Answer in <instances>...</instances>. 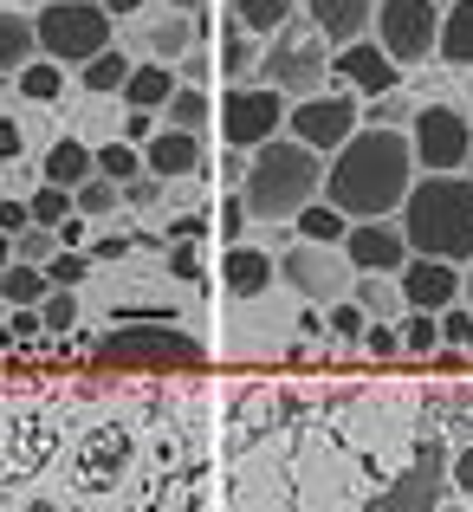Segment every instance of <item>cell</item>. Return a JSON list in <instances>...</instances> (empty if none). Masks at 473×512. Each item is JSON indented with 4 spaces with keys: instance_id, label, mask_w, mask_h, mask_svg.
Listing matches in <instances>:
<instances>
[{
    "instance_id": "34",
    "label": "cell",
    "mask_w": 473,
    "mask_h": 512,
    "mask_svg": "<svg viewBox=\"0 0 473 512\" xmlns=\"http://www.w3.org/2000/svg\"><path fill=\"white\" fill-rule=\"evenodd\" d=\"M143 169H150L143 163V143H130V137H117V143L98 150V175H111V182H137Z\"/></svg>"
},
{
    "instance_id": "52",
    "label": "cell",
    "mask_w": 473,
    "mask_h": 512,
    "mask_svg": "<svg viewBox=\"0 0 473 512\" xmlns=\"http://www.w3.org/2000/svg\"><path fill=\"white\" fill-rule=\"evenodd\" d=\"M78 240H85V214H72V221L59 227V247H78Z\"/></svg>"
},
{
    "instance_id": "25",
    "label": "cell",
    "mask_w": 473,
    "mask_h": 512,
    "mask_svg": "<svg viewBox=\"0 0 473 512\" xmlns=\"http://www.w3.org/2000/svg\"><path fill=\"white\" fill-rule=\"evenodd\" d=\"M299 13H305L299 0H234V26H247V33H260V39L286 33Z\"/></svg>"
},
{
    "instance_id": "30",
    "label": "cell",
    "mask_w": 473,
    "mask_h": 512,
    "mask_svg": "<svg viewBox=\"0 0 473 512\" xmlns=\"http://www.w3.org/2000/svg\"><path fill=\"white\" fill-rule=\"evenodd\" d=\"M13 85H20V98H33V104H52V98L65 91V65L39 52L33 65H20V78H13Z\"/></svg>"
},
{
    "instance_id": "36",
    "label": "cell",
    "mask_w": 473,
    "mask_h": 512,
    "mask_svg": "<svg viewBox=\"0 0 473 512\" xmlns=\"http://www.w3.org/2000/svg\"><path fill=\"white\" fill-rule=\"evenodd\" d=\"M363 124H383V130H409L415 124V104L402 98V91H383V98L363 104Z\"/></svg>"
},
{
    "instance_id": "51",
    "label": "cell",
    "mask_w": 473,
    "mask_h": 512,
    "mask_svg": "<svg viewBox=\"0 0 473 512\" xmlns=\"http://www.w3.org/2000/svg\"><path fill=\"white\" fill-rule=\"evenodd\" d=\"M104 7H111V13H117V20H137V13H150V7H156V0H104Z\"/></svg>"
},
{
    "instance_id": "19",
    "label": "cell",
    "mask_w": 473,
    "mask_h": 512,
    "mask_svg": "<svg viewBox=\"0 0 473 512\" xmlns=\"http://www.w3.org/2000/svg\"><path fill=\"white\" fill-rule=\"evenodd\" d=\"M435 59L448 65V72H473V0H448V7H441Z\"/></svg>"
},
{
    "instance_id": "8",
    "label": "cell",
    "mask_w": 473,
    "mask_h": 512,
    "mask_svg": "<svg viewBox=\"0 0 473 512\" xmlns=\"http://www.w3.org/2000/svg\"><path fill=\"white\" fill-rule=\"evenodd\" d=\"M286 130H292L299 143H312L318 156H337V150H344V143L363 130V98H357V91H337V85L312 91V98H292Z\"/></svg>"
},
{
    "instance_id": "11",
    "label": "cell",
    "mask_w": 473,
    "mask_h": 512,
    "mask_svg": "<svg viewBox=\"0 0 473 512\" xmlns=\"http://www.w3.org/2000/svg\"><path fill=\"white\" fill-rule=\"evenodd\" d=\"M104 363H124V370H175V363H201V344L175 338L162 325H130L104 338Z\"/></svg>"
},
{
    "instance_id": "42",
    "label": "cell",
    "mask_w": 473,
    "mask_h": 512,
    "mask_svg": "<svg viewBox=\"0 0 473 512\" xmlns=\"http://www.w3.org/2000/svg\"><path fill=\"white\" fill-rule=\"evenodd\" d=\"M182 85H208L214 72H221V52H208V46H195V52H182Z\"/></svg>"
},
{
    "instance_id": "56",
    "label": "cell",
    "mask_w": 473,
    "mask_h": 512,
    "mask_svg": "<svg viewBox=\"0 0 473 512\" xmlns=\"http://www.w3.org/2000/svg\"><path fill=\"white\" fill-rule=\"evenodd\" d=\"M7 85H13V78H7V72H0V91H7Z\"/></svg>"
},
{
    "instance_id": "33",
    "label": "cell",
    "mask_w": 473,
    "mask_h": 512,
    "mask_svg": "<svg viewBox=\"0 0 473 512\" xmlns=\"http://www.w3.org/2000/svg\"><path fill=\"white\" fill-rule=\"evenodd\" d=\"M117 208H124V182H111V175H91V182L78 188V214H85V221H111Z\"/></svg>"
},
{
    "instance_id": "38",
    "label": "cell",
    "mask_w": 473,
    "mask_h": 512,
    "mask_svg": "<svg viewBox=\"0 0 473 512\" xmlns=\"http://www.w3.org/2000/svg\"><path fill=\"white\" fill-rule=\"evenodd\" d=\"M39 318H46V331H72V325H78V292L52 286L46 299H39Z\"/></svg>"
},
{
    "instance_id": "18",
    "label": "cell",
    "mask_w": 473,
    "mask_h": 512,
    "mask_svg": "<svg viewBox=\"0 0 473 512\" xmlns=\"http://www.w3.org/2000/svg\"><path fill=\"white\" fill-rule=\"evenodd\" d=\"M91 175H98V150L78 137H59L46 150V163H39V182H59V188H85Z\"/></svg>"
},
{
    "instance_id": "14",
    "label": "cell",
    "mask_w": 473,
    "mask_h": 512,
    "mask_svg": "<svg viewBox=\"0 0 473 512\" xmlns=\"http://www.w3.org/2000/svg\"><path fill=\"white\" fill-rule=\"evenodd\" d=\"M396 279H402L409 312H448V305H461V266H454V260H428V253H415Z\"/></svg>"
},
{
    "instance_id": "47",
    "label": "cell",
    "mask_w": 473,
    "mask_h": 512,
    "mask_svg": "<svg viewBox=\"0 0 473 512\" xmlns=\"http://www.w3.org/2000/svg\"><path fill=\"white\" fill-rule=\"evenodd\" d=\"M156 130H162V111H124V137L130 143H150Z\"/></svg>"
},
{
    "instance_id": "1",
    "label": "cell",
    "mask_w": 473,
    "mask_h": 512,
    "mask_svg": "<svg viewBox=\"0 0 473 512\" xmlns=\"http://www.w3.org/2000/svg\"><path fill=\"white\" fill-rule=\"evenodd\" d=\"M415 175V143L409 130H383V124H363L344 150L324 163V201L350 214V221H396L402 201H409Z\"/></svg>"
},
{
    "instance_id": "57",
    "label": "cell",
    "mask_w": 473,
    "mask_h": 512,
    "mask_svg": "<svg viewBox=\"0 0 473 512\" xmlns=\"http://www.w3.org/2000/svg\"><path fill=\"white\" fill-rule=\"evenodd\" d=\"M467 175H473V156H467Z\"/></svg>"
},
{
    "instance_id": "29",
    "label": "cell",
    "mask_w": 473,
    "mask_h": 512,
    "mask_svg": "<svg viewBox=\"0 0 473 512\" xmlns=\"http://www.w3.org/2000/svg\"><path fill=\"white\" fill-rule=\"evenodd\" d=\"M52 292V279H46V266H33V260H13V266H0V299L20 312V305H39Z\"/></svg>"
},
{
    "instance_id": "32",
    "label": "cell",
    "mask_w": 473,
    "mask_h": 512,
    "mask_svg": "<svg viewBox=\"0 0 473 512\" xmlns=\"http://www.w3.org/2000/svg\"><path fill=\"white\" fill-rule=\"evenodd\" d=\"M396 331H402V357H441V312H409Z\"/></svg>"
},
{
    "instance_id": "24",
    "label": "cell",
    "mask_w": 473,
    "mask_h": 512,
    "mask_svg": "<svg viewBox=\"0 0 473 512\" xmlns=\"http://www.w3.org/2000/svg\"><path fill=\"white\" fill-rule=\"evenodd\" d=\"M208 20H195V13H175V7H162V20L150 26V59H162V65H175L182 52H195V33Z\"/></svg>"
},
{
    "instance_id": "46",
    "label": "cell",
    "mask_w": 473,
    "mask_h": 512,
    "mask_svg": "<svg viewBox=\"0 0 473 512\" xmlns=\"http://www.w3.org/2000/svg\"><path fill=\"white\" fill-rule=\"evenodd\" d=\"M363 350H370V357H402V331L396 325H370L363 331Z\"/></svg>"
},
{
    "instance_id": "27",
    "label": "cell",
    "mask_w": 473,
    "mask_h": 512,
    "mask_svg": "<svg viewBox=\"0 0 473 512\" xmlns=\"http://www.w3.org/2000/svg\"><path fill=\"white\" fill-rule=\"evenodd\" d=\"M130 72H137V59H124V52H117V46H104L98 59H91L85 72H78V78H85V91H91V98H124Z\"/></svg>"
},
{
    "instance_id": "41",
    "label": "cell",
    "mask_w": 473,
    "mask_h": 512,
    "mask_svg": "<svg viewBox=\"0 0 473 512\" xmlns=\"http://www.w3.org/2000/svg\"><path fill=\"white\" fill-rule=\"evenodd\" d=\"M52 253H59V227H26V234H20V260H33V266H46L52 260Z\"/></svg>"
},
{
    "instance_id": "35",
    "label": "cell",
    "mask_w": 473,
    "mask_h": 512,
    "mask_svg": "<svg viewBox=\"0 0 473 512\" xmlns=\"http://www.w3.org/2000/svg\"><path fill=\"white\" fill-rule=\"evenodd\" d=\"M91 266H98V260H91L85 247H59V253L46 260V279H52V286H65V292H78V286L91 279Z\"/></svg>"
},
{
    "instance_id": "50",
    "label": "cell",
    "mask_w": 473,
    "mask_h": 512,
    "mask_svg": "<svg viewBox=\"0 0 473 512\" xmlns=\"http://www.w3.org/2000/svg\"><path fill=\"white\" fill-rule=\"evenodd\" d=\"M454 487H461V493H473V448H461V454H454Z\"/></svg>"
},
{
    "instance_id": "17",
    "label": "cell",
    "mask_w": 473,
    "mask_h": 512,
    "mask_svg": "<svg viewBox=\"0 0 473 512\" xmlns=\"http://www.w3.org/2000/svg\"><path fill=\"white\" fill-rule=\"evenodd\" d=\"M299 7H305V20L331 39V52L350 46V39H363L376 26V0H299Z\"/></svg>"
},
{
    "instance_id": "13",
    "label": "cell",
    "mask_w": 473,
    "mask_h": 512,
    "mask_svg": "<svg viewBox=\"0 0 473 512\" xmlns=\"http://www.w3.org/2000/svg\"><path fill=\"white\" fill-rule=\"evenodd\" d=\"M344 253H350V266H357V273H402V266L415 260L402 221H350Z\"/></svg>"
},
{
    "instance_id": "43",
    "label": "cell",
    "mask_w": 473,
    "mask_h": 512,
    "mask_svg": "<svg viewBox=\"0 0 473 512\" xmlns=\"http://www.w3.org/2000/svg\"><path fill=\"white\" fill-rule=\"evenodd\" d=\"M26 227H33V201H26V195H0V234L20 240Z\"/></svg>"
},
{
    "instance_id": "37",
    "label": "cell",
    "mask_w": 473,
    "mask_h": 512,
    "mask_svg": "<svg viewBox=\"0 0 473 512\" xmlns=\"http://www.w3.org/2000/svg\"><path fill=\"white\" fill-rule=\"evenodd\" d=\"M324 325H331V338H344V344H363V331H370L376 318L363 312L357 299H337V305H331V318H324Z\"/></svg>"
},
{
    "instance_id": "45",
    "label": "cell",
    "mask_w": 473,
    "mask_h": 512,
    "mask_svg": "<svg viewBox=\"0 0 473 512\" xmlns=\"http://www.w3.org/2000/svg\"><path fill=\"white\" fill-rule=\"evenodd\" d=\"M162 188H169V182H162V175H150V169H143L137 182H124V208H150V201H162Z\"/></svg>"
},
{
    "instance_id": "7",
    "label": "cell",
    "mask_w": 473,
    "mask_h": 512,
    "mask_svg": "<svg viewBox=\"0 0 473 512\" xmlns=\"http://www.w3.org/2000/svg\"><path fill=\"white\" fill-rule=\"evenodd\" d=\"M286 117H292V98L279 85H227L221 98V117H214V130L227 137V150H260V143L286 137Z\"/></svg>"
},
{
    "instance_id": "44",
    "label": "cell",
    "mask_w": 473,
    "mask_h": 512,
    "mask_svg": "<svg viewBox=\"0 0 473 512\" xmlns=\"http://www.w3.org/2000/svg\"><path fill=\"white\" fill-rule=\"evenodd\" d=\"M26 156V124L13 111H0V163H20Z\"/></svg>"
},
{
    "instance_id": "3",
    "label": "cell",
    "mask_w": 473,
    "mask_h": 512,
    "mask_svg": "<svg viewBox=\"0 0 473 512\" xmlns=\"http://www.w3.org/2000/svg\"><path fill=\"white\" fill-rule=\"evenodd\" d=\"M324 163L331 156H318L312 143H299L286 130V137L260 143L247 163V182H240V195H247V214L253 221H299V208H312L324 195Z\"/></svg>"
},
{
    "instance_id": "23",
    "label": "cell",
    "mask_w": 473,
    "mask_h": 512,
    "mask_svg": "<svg viewBox=\"0 0 473 512\" xmlns=\"http://www.w3.org/2000/svg\"><path fill=\"white\" fill-rule=\"evenodd\" d=\"M214 117H221V104L208 98V85H175V98L162 104V124L169 130H195V137H208Z\"/></svg>"
},
{
    "instance_id": "39",
    "label": "cell",
    "mask_w": 473,
    "mask_h": 512,
    "mask_svg": "<svg viewBox=\"0 0 473 512\" xmlns=\"http://www.w3.org/2000/svg\"><path fill=\"white\" fill-rule=\"evenodd\" d=\"M441 350H473V305H448L441 312Z\"/></svg>"
},
{
    "instance_id": "28",
    "label": "cell",
    "mask_w": 473,
    "mask_h": 512,
    "mask_svg": "<svg viewBox=\"0 0 473 512\" xmlns=\"http://www.w3.org/2000/svg\"><path fill=\"white\" fill-rule=\"evenodd\" d=\"M260 33H247V26H234V33L221 39V72H227V85H253L260 78V59H266V46H253Z\"/></svg>"
},
{
    "instance_id": "2",
    "label": "cell",
    "mask_w": 473,
    "mask_h": 512,
    "mask_svg": "<svg viewBox=\"0 0 473 512\" xmlns=\"http://www.w3.org/2000/svg\"><path fill=\"white\" fill-rule=\"evenodd\" d=\"M396 221H402V234H409L415 253L467 266L473 260V175L467 169L415 175V188H409V201H402Z\"/></svg>"
},
{
    "instance_id": "12",
    "label": "cell",
    "mask_w": 473,
    "mask_h": 512,
    "mask_svg": "<svg viewBox=\"0 0 473 512\" xmlns=\"http://www.w3.org/2000/svg\"><path fill=\"white\" fill-rule=\"evenodd\" d=\"M331 72L344 78V85L357 91L363 104H370V98H383V91H402V65L389 59V52L376 46L370 33H363V39H350V46H337V52H331Z\"/></svg>"
},
{
    "instance_id": "15",
    "label": "cell",
    "mask_w": 473,
    "mask_h": 512,
    "mask_svg": "<svg viewBox=\"0 0 473 512\" xmlns=\"http://www.w3.org/2000/svg\"><path fill=\"white\" fill-rule=\"evenodd\" d=\"M143 163H150V175H162V182H195V175H208V143H201L195 130L162 124L156 137L143 143Z\"/></svg>"
},
{
    "instance_id": "4",
    "label": "cell",
    "mask_w": 473,
    "mask_h": 512,
    "mask_svg": "<svg viewBox=\"0 0 473 512\" xmlns=\"http://www.w3.org/2000/svg\"><path fill=\"white\" fill-rule=\"evenodd\" d=\"M33 26H39V52H46V59H59L65 72H85V65L111 46L117 13L104 7V0H46V7L33 13Z\"/></svg>"
},
{
    "instance_id": "49",
    "label": "cell",
    "mask_w": 473,
    "mask_h": 512,
    "mask_svg": "<svg viewBox=\"0 0 473 512\" xmlns=\"http://www.w3.org/2000/svg\"><path fill=\"white\" fill-rule=\"evenodd\" d=\"M169 234H182V240H201V234H214V214H188V221H169Z\"/></svg>"
},
{
    "instance_id": "10",
    "label": "cell",
    "mask_w": 473,
    "mask_h": 512,
    "mask_svg": "<svg viewBox=\"0 0 473 512\" xmlns=\"http://www.w3.org/2000/svg\"><path fill=\"white\" fill-rule=\"evenodd\" d=\"M409 143H415L422 175H454V169H467V156H473V124L454 104H422L415 124H409Z\"/></svg>"
},
{
    "instance_id": "9",
    "label": "cell",
    "mask_w": 473,
    "mask_h": 512,
    "mask_svg": "<svg viewBox=\"0 0 473 512\" xmlns=\"http://www.w3.org/2000/svg\"><path fill=\"white\" fill-rule=\"evenodd\" d=\"M279 279H286L299 299H312V305H337V299H350V286H357V266H350L344 247L299 240V247L279 253Z\"/></svg>"
},
{
    "instance_id": "21",
    "label": "cell",
    "mask_w": 473,
    "mask_h": 512,
    "mask_svg": "<svg viewBox=\"0 0 473 512\" xmlns=\"http://www.w3.org/2000/svg\"><path fill=\"white\" fill-rule=\"evenodd\" d=\"M175 65H162V59H143L137 72H130V85H124V111H162V104L175 98Z\"/></svg>"
},
{
    "instance_id": "6",
    "label": "cell",
    "mask_w": 473,
    "mask_h": 512,
    "mask_svg": "<svg viewBox=\"0 0 473 512\" xmlns=\"http://www.w3.org/2000/svg\"><path fill=\"white\" fill-rule=\"evenodd\" d=\"M441 7H448V0H376L370 39L402 72H415V65H428L435 46H441Z\"/></svg>"
},
{
    "instance_id": "26",
    "label": "cell",
    "mask_w": 473,
    "mask_h": 512,
    "mask_svg": "<svg viewBox=\"0 0 473 512\" xmlns=\"http://www.w3.org/2000/svg\"><path fill=\"white\" fill-rule=\"evenodd\" d=\"M292 234L299 240H324V247H344V234H350V214L337 208V201H312V208H299V221H292Z\"/></svg>"
},
{
    "instance_id": "31",
    "label": "cell",
    "mask_w": 473,
    "mask_h": 512,
    "mask_svg": "<svg viewBox=\"0 0 473 512\" xmlns=\"http://www.w3.org/2000/svg\"><path fill=\"white\" fill-rule=\"evenodd\" d=\"M26 201H33V221L39 227H65L78 214V188H59V182H39Z\"/></svg>"
},
{
    "instance_id": "54",
    "label": "cell",
    "mask_w": 473,
    "mask_h": 512,
    "mask_svg": "<svg viewBox=\"0 0 473 512\" xmlns=\"http://www.w3.org/2000/svg\"><path fill=\"white\" fill-rule=\"evenodd\" d=\"M13 260H20V240H13V234H0V266H13Z\"/></svg>"
},
{
    "instance_id": "53",
    "label": "cell",
    "mask_w": 473,
    "mask_h": 512,
    "mask_svg": "<svg viewBox=\"0 0 473 512\" xmlns=\"http://www.w3.org/2000/svg\"><path fill=\"white\" fill-rule=\"evenodd\" d=\"M162 7H175V13H195V20H208V0H162Z\"/></svg>"
},
{
    "instance_id": "48",
    "label": "cell",
    "mask_w": 473,
    "mask_h": 512,
    "mask_svg": "<svg viewBox=\"0 0 473 512\" xmlns=\"http://www.w3.org/2000/svg\"><path fill=\"white\" fill-rule=\"evenodd\" d=\"M169 273H175V279H201V253H195V240L169 247Z\"/></svg>"
},
{
    "instance_id": "22",
    "label": "cell",
    "mask_w": 473,
    "mask_h": 512,
    "mask_svg": "<svg viewBox=\"0 0 473 512\" xmlns=\"http://www.w3.org/2000/svg\"><path fill=\"white\" fill-rule=\"evenodd\" d=\"M33 59H39V26H33V13L0 7V72L20 78V65H33Z\"/></svg>"
},
{
    "instance_id": "16",
    "label": "cell",
    "mask_w": 473,
    "mask_h": 512,
    "mask_svg": "<svg viewBox=\"0 0 473 512\" xmlns=\"http://www.w3.org/2000/svg\"><path fill=\"white\" fill-rule=\"evenodd\" d=\"M273 279H279V260L266 247H227V260H221V286H227V299H266L273 292Z\"/></svg>"
},
{
    "instance_id": "5",
    "label": "cell",
    "mask_w": 473,
    "mask_h": 512,
    "mask_svg": "<svg viewBox=\"0 0 473 512\" xmlns=\"http://www.w3.org/2000/svg\"><path fill=\"white\" fill-rule=\"evenodd\" d=\"M324 78H331V39H324L305 13L286 26V33L266 39L260 85H279L286 98H312V91H324Z\"/></svg>"
},
{
    "instance_id": "20",
    "label": "cell",
    "mask_w": 473,
    "mask_h": 512,
    "mask_svg": "<svg viewBox=\"0 0 473 512\" xmlns=\"http://www.w3.org/2000/svg\"><path fill=\"white\" fill-rule=\"evenodd\" d=\"M350 299H357L376 325H402V318H409V299H402V279L396 273H357Z\"/></svg>"
},
{
    "instance_id": "55",
    "label": "cell",
    "mask_w": 473,
    "mask_h": 512,
    "mask_svg": "<svg viewBox=\"0 0 473 512\" xmlns=\"http://www.w3.org/2000/svg\"><path fill=\"white\" fill-rule=\"evenodd\" d=\"M461 305H473V260L461 266Z\"/></svg>"
},
{
    "instance_id": "40",
    "label": "cell",
    "mask_w": 473,
    "mask_h": 512,
    "mask_svg": "<svg viewBox=\"0 0 473 512\" xmlns=\"http://www.w3.org/2000/svg\"><path fill=\"white\" fill-rule=\"evenodd\" d=\"M247 221H253V214H247V195H240V188H227V201L214 208V234H227V247H234Z\"/></svg>"
}]
</instances>
